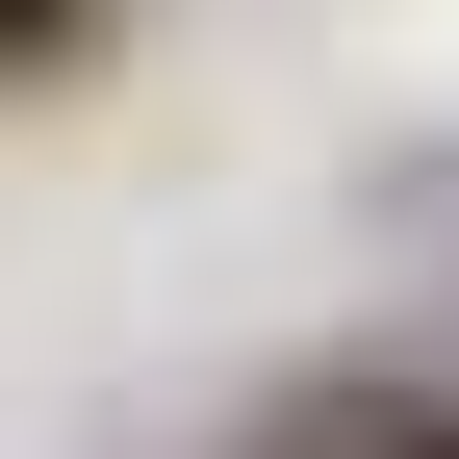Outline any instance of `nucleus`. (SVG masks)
<instances>
[{
  "label": "nucleus",
  "mask_w": 459,
  "mask_h": 459,
  "mask_svg": "<svg viewBox=\"0 0 459 459\" xmlns=\"http://www.w3.org/2000/svg\"><path fill=\"white\" fill-rule=\"evenodd\" d=\"M77 26H102V0H0V77H26V51H77Z\"/></svg>",
  "instance_id": "2"
},
{
  "label": "nucleus",
  "mask_w": 459,
  "mask_h": 459,
  "mask_svg": "<svg viewBox=\"0 0 459 459\" xmlns=\"http://www.w3.org/2000/svg\"><path fill=\"white\" fill-rule=\"evenodd\" d=\"M281 459H459V383H332Z\"/></svg>",
  "instance_id": "1"
}]
</instances>
